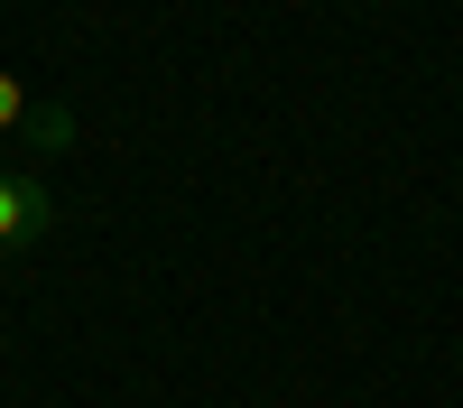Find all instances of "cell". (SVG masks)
<instances>
[{
    "label": "cell",
    "instance_id": "7a4b0ae2",
    "mask_svg": "<svg viewBox=\"0 0 463 408\" xmlns=\"http://www.w3.org/2000/svg\"><path fill=\"white\" fill-rule=\"evenodd\" d=\"M28 121H37V111H28V84H19L10 65H0V139H10V130L28 139Z\"/></svg>",
    "mask_w": 463,
    "mask_h": 408
},
{
    "label": "cell",
    "instance_id": "6da1fadb",
    "mask_svg": "<svg viewBox=\"0 0 463 408\" xmlns=\"http://www.w3.org/2000/svg\"><path fill=\"white\" fill-rule=\"evenodd\" d=\"M56 232V195L37 176H0V251H28Z\"/></svg>",
    "mask_w": 463,
    "mask_h": 408
}]
</instances>
